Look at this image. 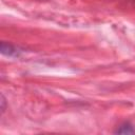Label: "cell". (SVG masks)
Instances as JSON below:
<instances>
[{
	"instance_id": "obj_1",
	"label": "cell",
	"mask_w": 135,
	"mask_h": 135,
	"mask_svg": "<svg viewBox=\"0 0 135 135\" xmlns=\"http://www.w3.org/2000/svg\"><path fill=\"white\" fill-rule=\"evenodd\" d=\"M0 51L3 56L11 57V58H18L22 55V53L24 52V49L6 41H2L0 44Z\"/></svg>"
},
{
	"instance_id": "obj_2",
	"label": "cell",
	"mask_w": 135,
	"mask_h": 135,
	"mask_svg": "<svg viewBox=\"0 0 135 135\" xmlns=\"http://www.w3.org/2000/svg\"><path fill=\"white\" fill-rule=\"evenodd\" d=\"M114 134H135V126L129 121H122L120 124H118L116 127V129L113 131Z\"/></svg>"
},
{
	"instance_id": "obj_3",
	"label": "cell",
	"mask_w": 135,
	"mask_h": 135,
	"mask_svg": "<svg viewBox=\"0 0 135 135\" xmlns=\"http://www.w3.org/2000/svg\"><path fill=\"white\" fill-rule=\"evenodd\" d=\"M0 105H1V108H0L1 115H3L4 112L6 111V99H5V97H4L3 94H1V102H0Z\"/></svg>"
},
{
	"instance_id": "obj_4",
	"label": "cell",
	"mask_w": 135,
	"mask_h": 135,
	"mask_svg": "<svg viewBox=\"0 0 135 135\" xmlns=\"http://www.w3.org/2000/svg\"><path fill=\"white\" fill-rule=\"evenodd\" d=\"M39 1H46V0H39Z\"/></svg>"
}]
</instances>
